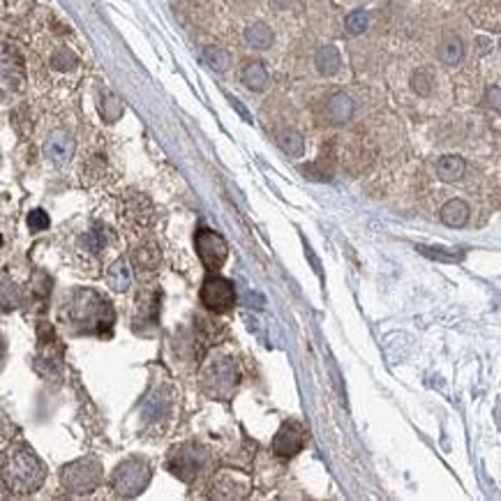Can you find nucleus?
<instances>
[{
    "label": "nucleus",
    "instance_id": "nucleus-23",
    "mask_svg": "<svg viewBox=\"0 0 501 501\" xmlns=\"http://www.w3.org/2000/svg\"><path fill=\"white\" fill-rule=\"evenodd\" d=\"M203 62L215 72H227L231 67V53L222 47H203L201 51Z\"/></svg>",
    "mask_w": 501,
    "mask_h": 501
},
{
    "label": "nucleus",
    "instance_id": "nucleus-4",
    "mask_svg": "<svg viewBox=\"0 0 501 501\" xmlns=\"http://www.w3.org/2000/svg\"><path fill=\"white\" fill-rule=\"evenodd\" d=\"M62 488L74 492V495H88L100 488L102 483V467L95 458H81L62 467L60 471Z\"/></svg>",
    "mask_w": 501,
    "mask_h": 501
},
{
    "label": "nucleus",
    "instance_id": "nucleus-17",
    "mask_svg": "<svg viewBox=\"0 0 501 501\" xmlns=\"http://www.w3.org/2000/svg\"><path fill=\"white\" fill-rule=\"evenodd\" d=\"M240 79H243V84L247 91H252V93H261L264 88L268 86V69L264 67V62H247V65L243 67V72H240Z\"/></svg>",
    "mask_w": 501,
    "mask_h": 501
},
{
    "label": "nucleus",
    "instance_id": "nucleus-27",
    "mask_svg": "<svg viewBox=\"0 0 501 501\" xmlns=\"http://www.w3.org/2000/svg\"><path fill=\"white\" fill-rule=\"evenodd\" d=\"M77 56H74V51H69V49H58L56 53L51 56V65L56 67L58 72H69V69H74L77 67Z\"/></svg>",
    "mask_w": 501,
    "mask_h": 501
},
{
    "label": "nucleus",
    "instance_id": "nucleus-16",
    "mask_svg": "<svg viewBox=\"0 0 501 501\" xmlns=\"http://www.w3.org/2000/svg\"><path fill=\"white\" fill-rule=\"evenodd\" d=\"M339 65H342V58H339V51L333 44H326L315 53V67L321 77H333Z\"/></svg>",
    "mask_w": 501,
    "mask_h": 501
},
{
    "label": "nucleus",
    "instance_id": "nucleus-3",
    "mask_svg": "<svg viewBox=\"0 0 501 501\" xmlns=\"http://www.w3.org/2000/svg\"><path fill=\"white\" fill-rule=\"evenodd\" d=\"M148 483H150V467L146 460H139V458H130L123 464H118V469L113 471V478H111L116 497L120 499H132L141 495V492L148 488Z\"/></svg>",
    "mask_w": 501,
    "mask_h": 501
},
{
    "label": "nucleus",
    "instance_id": "nucleus-19",
    "mask_svg": "<svg viewBox=\"0 0 501 501\" xmlns=\"http://www.w3.org/2000/svg\"><path fill=\"white\" fill-rule=\"evenodd\" d=\"M273 38H275L273 30L268 28L264 21H254L245 28V42H247V47H252V49H259V51L268 49L273 44Z\"/></svg>",
    "mask_w": 501,
    "mask_h": 501
},
{
    "label": "nucleus",
    "instance_id": "nucleus-32",
    "mask_svg": "<svg viewBox=\"0 0 501 501\" xmlns=\"http://www.w3.org/2000/svg\"><path fill=\"white\" fill-rule=\"evenodd\" d=\"M229 102L236 106V109L240 111V116H243V118H245L247 123H252V118H249V113H247V109H245V106H243V104H240L238 100H234V97H231V100H229Z\"/></svg>",
    "mask_w": 501,
    "mask_h": 501
},
{
    "label": "nucleus",
    "instance_id": "nucleus-15",
    "mask_svg": "<svg viewBox=\"0 0 501 501\" xmlns=\"http://www.w3.org/2000/svg\"><path fill=\"white\" fill-rule=\"evenodd\" d=\"M467 171V162L460 155H444L439 162H437V176L441 178L444 183H455L460 181Z\"/></svg>",
    "mask_w": 501,
    "mask_h": 501
},
{
    "label": "nucleus",
    "instance_id": "nucleus-9",
    "mask_svg": "<svg viewBox=\"0 0 501 501\" xmlns=\"http://www.w3.org/2000/svg\"><path fill=\"white\" fill-rule=\"evenodd\" d=\"M305 427L296 420H289V423H284L280 429H277L275 439H273V451L275 455H280V458H293L296 453L303 451V446H305Z\"/></svg>",
    "mask_w": 501,
    "mask_h": 501
},
{
    "label": "nucleus",
    "instance_id": "nucleus-5",
    "mask_svg": "<svg viewBox=\"0 0 501 501\" xmlns=\"http://www.w3.org/2000/svg\"><path fill=\"white\" fill-rule=\"evenodd\" d=\"M201 303L208 312L215 315H225L236 305V289L234 282H229L227 277L208 275L201 286Z\"/></svg>",
    "mask_w": 501,
    "mask_h": 501
},
{
    "label": "nucleus",
    "instance_id": "nucleus-7",
    "mask_svg": "<svg viewBox=\"0 0 501 501\" xmlns=\"http://www.w3.org/2000/svg\"><path fill=\"white\" fill-rule=\"evenodd\" d=\"M194 245H196V252H199L201 264L208 268L210 273L218 271V268H222V264H225L227 257H229L227 240L222 238L218 231H210V229L196 231Z\"/></svg>",
    "mask_w": 501,
    "mask_h": 501
},
{
    "label": "nucleus",
    "instance_id": "nucleus-30",
    "mask_svg": "<svg viewBox=\"0 0 501 501\" xmlns=\"http://www.w3.org/2000/svg\"><path fill=\"white\" fill-rule=\"evenodd\" d=\"M485 102H488V106H492V109L501 111V86H492V88H488V93H485Z\"/></svg>",
    "mask_w": 501,
    "mask_h": 501
},
{
    "label": "nucleus",
    "instance_id": "nucleus-18",
    "mask_svg": "<svg viewBox=\"0 0 501 501\" xmlns=\"http://www.w3.org/2000/svg\"><path fill=\"white\" fill-rule=\"evenodd\" d=\"M106 284L111 286L113 291H128L130 289V284H132V271H130V266L125 259H116V261L111 264V268L106 271Z\"/></svg>",
    "mask_w": 501,
    "mask_h": 501
},
{
    "label": "nucleus",
    "instance_id": "nucleus-13",
    "mask_svg": "<svg viewBox=\"0 0 501 501\" xmlns=\"http://www.w3.org/2000/svg\"><path fill=\"white\" fill-rule=\"evenodd\" d=\"M123 210H125L123 218L137 227H146V225H150V220H153V206H150V201L141 194L130 196V199L125 201Z\"/></svg>",
    "mask_w": 501,
    "mask_h": 501
},
{
    "label": "nucleus",
    "instance_id": "nucleus-24",
    "mask_svg": "<svg viewBox=\"0 0 501 501\" xmlns=\"http://www.w3.org/2000/svg\"><path fill=\"white\" fill-rule=\"evenodd\" d=\"M344 28L349 35H363L365 30L370 28V14L365 10H354L347 14L344 19Z\"/></svg>",
    "mask_w": 501,
    "mask_h": 501
},
{
    "label": "nucleus",
    "instance_id": "nucleus-10",
    "mask_svg": "<svg viewBox=\"0 0 501 501\" xmlns=\"http://www.w3.org/2000/svg\"><path fill=\"white\" fill-rule=\"evenodd\" d=\"M249 492V483L236 471H222L213 483V497L218 499H243Z\"/></svg>",
    "mask_w": 501,
    "mask_h": 501
},
{
    "label": "nucleus",
    "instance_id": "nucleus-1",
    "mask_svg": "<svg viewBox=\"0 0 501 501\" xmlns=\"http://www.w3.org/2000/svg\"><path fill=\"white\" fill-rule=\"evenodd\" d=\"M67 321L81 333H97V335H111L113 328V308L111 303L102 298L93 289H77L65 298Z\"/></svg>",
    "mask_w": 501,
    "mask_h": 501
},
{
    "label": "nucleus",
    "instance_id": "nucleus-14",
    "mask_svg": "<svg viewBox=\"0 0 501 501\" xmlns=\"http://www.w3.org/2000/svg\"><path fill=\"white\" fill-rule=\"evenodd\" d=\"M439 218H441V222L446 227L460 229L469 222V206H467V201H462V199H451V201L444 203Z\"/></svg>",
    "mask_w": 501,
    "mask_h": 501
},
{
    "label": "nucleus",
    "instance_id": "nucleus-22",
    "mask_svg": "<svg viewBox=\"0 0 501 501\" xmlns=\"http://www.w3.org/2000/svg\"><path fill=\"white\" fill-rule=\"evenodd\" d=\"M277 143H280V148L289 157H300L305 153V139H303V134L296 130H284L280 137H277Z\"/></svg>",
    "mask_w": 501,
    "mask_h": 501
},
{
    "label": "nucleus",
    "instance_id": "nucleus-28",
    "mask_svg": "<svg viewBox=\"0 0 501 501\" xmlns=\"http://www.w3.org/2000/svg\"><path fill=\"white\" fill-rule=\"evenodd\" d=\"M84 245L86 249H91V252H102L104 245H106V231L104 229H93V231H88V234L84 236Z\"/></svg>",
    "mask_w": 501,
    "mask_h": 501
},
{
    "label": "nucleus",
    "instance_id": "nucleus-2",
    "mask_svg": "<svg viewBox=\"0 0 501 501\" xmlns=\"http://www.w3.org/2000/svg\"><path fill=\"white\" fill-rule=\"evenodd\" d=\"M44 467L28 446H12L3 455V483L14 495H33L44 483Z\"/></svg>",
    "mask_w": 501,
    "mask_h": 501
},
{
    "label": "nucleus",
    "instance_id": "nucleus-6",
    "mask_svg": "<svg viewBox=\"0 0 501 501\" xmlns=\"http://www.w3.org/2000/svg\"><path fill=\"white\" fill-rule=\"evenodd\" d=\"M238 383V368L236 361L231 358H222V361H215L208 372L203 374V388L210 393L213 398L227 400V395L236 388Z\"/></svg>",
    "mask_w": 501,
    "mask_h": 501
},
{
    "label": "nucleus",
    "instance_id": "nucleus-29",
    "mask_svg": "<svg viewBox=\"0 0 501 501\" xmlns=\"http://www.w3.org/2000/svg\"><path fill=\"white\" fill-rule=\"evenodd\" d=\"M28 227L30 231H44V229H49V215L44 213V210H33L28 215Z\"/></svg>",
    "mask_w": 501,
    "mask_h": 501
},
{
    "label": "nucleus",
    "instance_id": "nucleus-11",
    "mask_svg": "<svg viewBox=\"0 0 501 501\" xmlns=\"http://www.w3.org/2000/svg\"><path fill=\"white\" fill-rule=\"evenodd\" d=\"M44 155H47L53 164H67L72 155H74V139L67 132H53L44 143Z\"/></svg>",
    "mask_w": 501,
    "mask_h": 501
},
{
    "label": "nucleus",
    "instance_id": "nucleus-20",
    "mask_svg": "<svg viewBox=\"0 0 501 501\" xmlns=\"http://www.w3.org/2000/svg\"><path fill=\"white\" fill-rule=\"evenodd\" d=\"M464 58V44L460 38H455V35H449V38H444L441 44H439V60L444 65H458V62Z\"/></svg>",
    "mask_w": 501,
    "mask_h": 501
},
{
    "label": "nucleus",
    "instance_id": "nucleus-31",
    "mask_svg": "<svg viewBox=\"0 0 501 501\" xmlns=\"http://www.w3.org/2000/svg\"><path fill=\"white\" fill-rule=\"evenodd\" d=\"M420 252L427 254V257H432V259H444V261H455V259H460L458 254H444V252H432V247H418Z\"/></svg>",
    "mask_w": 501,
    "mask_h": 501
},
{
    "label": "nucleus",
    "instance_id": "nucleus-33",
    "mask_svg": "<svg viewBox=\"0 0 501 501\" xmlns=\"http://www.w3.org/2000/svg\"><path fill=\"white\" fill-rule=\"evenodd\" d=\"M275 7H289L291 5V0H273Z\"/></svg>",
    "mask_w": 501,
    "mask_h": 501
},
{
    "label": "nucleus",
    "instance_id": "nucleus-25",
    "mask_svg": "<svg viewBox=\"0 0 501 501\" xmlns=\"http://www.w3.org/2000/svg\"><path fill=\"white\" fill-rule=\"evenodd\" d=\"M411 88L420 95V97H427V95H432L434 91V77H432V72L429 69H416L414 72V77H411Z\"/></svg>",
    "mask_w": 501,
    "mask_h": 501
},
{
    "label": "nucleus",
    "instance_id": "nucleus-8",
    "mask_svg": "<svg viewBox=\"0 0 501 501\" xmlns=\"http://www.w3.org/2000/svg\"><path fill=\"white\" fill-rule=\"evenodd\" d=\"M203 460L206 455L196 449V446L187 444L169 455V471H171L176 478H181L183 483H192L196 478V473H199V469L203 467Z\"/></svg>",
    "mask_w": 501,
    "mask_h": 501
},
{
    "label": "nucleus",
    "instance_id": "nucleus-26",
    "mask_svg": "<svg viewBox=\"0 0 501 501\" xmlns=\"http://www.w3.org/2000/svg\"><path fill=\"white\" fill-rule=\"evenodd\" d=\"M102 116L106 123H116L123 116V104L113 93H104L102 97Z\"/></svg>",
    "mask_w": 501,
    "mask_h": 501
},
{
    "label": "nucleus",
    "instance_id": "nucleus-21",
    "mask_svg": "<svg viewBox=\"0 0 501 501\" xmlns=\"http://www.w3.org/2000/svg\"><path fill=\"white\" fill-rule=\"evenodd\" d=\"M132 257H134V264H137L139 268H143V271H155V268L159 266V259H162V254H159V247L155 243L139 245L132 252Z\"/></svg>",
    "mask_w": 501,
    "mask_h": 501
},
{
    "label": "nucleus",
    "instance_id": "nucleus-12",
    "mask_svg": "<svg viewBox=\"0 0 501 501\" xmlns=\"http://www.w3.org/2000/svg\"><path fill=\"white\" fill-rule=\"evenodd\" d=\"M324 116L328 123L333 125H344L351 120L354 116V100L347 93H335L328 97V102L324 106Z\"/></svg>",
    "mask_w": 501,
    "mask_h": 501
}]
</instances>
